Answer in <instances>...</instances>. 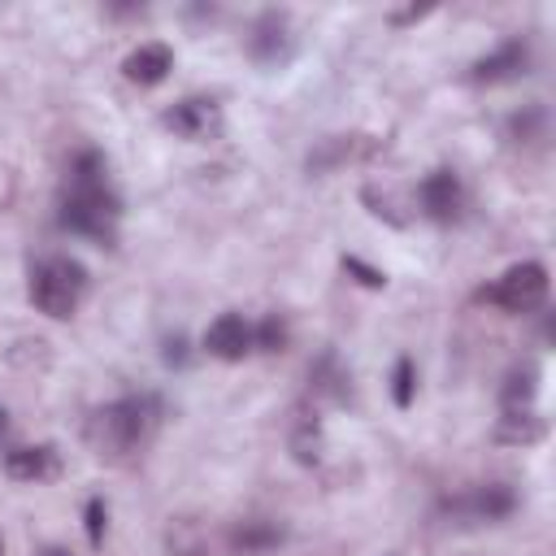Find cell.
<instances>
[{
  "label": "cell",
  "instance_id": "1",
  "mask_svg": "<svg viewBox=\"0 0 556 556\" xmlns=\"http://www.w3.org/2000/svg\"><path fill=\"white\" fill-rule=\"evenodd\" d=\"M117 195L109 191V165L96 148H83L74 161H70V187H65V200H61V226L74 230V235H91L100 243L113 239V226H117Z\"/></svg>",
  "mask_w": 556,
  "mask_h": 556
},
{
  "label": "cell",
  "instance_id": "2",
  "mask_svg": "<svg viewBox=\"0 0 556 556\" xmlns=\"http://www.w3.org/2000/svg\"><path fill=\"white\" fill-rule=\"evenodd\" d=\"M152 426H156V400L152 395H126V400L104 404L91 417L87 439L100 456H130L148 443Z\"/></svg>",
  "mask_w": 556,
  "mask_h": 556
},
{
  "label": "cell",
  "instance_id": "3",
  "mask_svg": "<svg viewBox=\"0 0 556 556\" xmlns=\"http://www.w3.org/2000/svg\"><path fill=\"white\" fill-rule=\"evenodd\" d=\"M87 291V269L70 256H48L30 274V300L48 317H70Z\"/></svg>",
  "mask_w": 556,
  "mask_h": 556
},
{
  "label": "cell",
  "instance_id": "4",
  "mask_svg": "<svg viewBox=\"0 0 556 556\" xmlns=\"http://www.w3.org/2000/svg\"><path fill=\"white\" fill-rule=\"evenodd\" d=\"M500 308H508V313H534L543 300H547V269L539 265V261H521V265H508L500 278H495V287L486 291Z\"/></svg>",
  "mask_w": 556,
  "mask_h": 556
},
{
  "label": "cell",
  "instance_id": "5",
  "mask_svg": "<svg viewBox=\"0 0 556 556\" xmlns=\"http://www.w3.org/2000/svg\"><path fill=\"white\" fill-rule=\"evenodd\" d=\"M165 126L187 143H208L222 135V104L208 96H187L165 113Z\"/></svg>",
  "mask_w": 556,
  "mask_h": 556
},
{
  "label": "cell",
  "instance_id": "6",
  "mask_svg": "<svg viewBox=\"0 0 556 556\" xmlns=\"http://www.w3.org/2000/svg\"><path fill=\"white\" fill-rule=\"evenodd\" d=\"M526 70H530V43H526L521 35H513V39H504L495 52L478 56L473 70H469V78H473V83H508V78H521Z\"/></svg>",
  "mask_w": 556,
  "mask_h": 556
},
{
  "label": "cell",
  "instance_id": "7",
  "mask_svg": "<svg viewBox=\"0 0 556 556\" xmlns=\"http://www.w3.org/2000/svg\"><path fill=\"white\" fill-rule=\"evenodd\" d=\"M417 200H421L426 217H434V222H452V217L460 213L465 191H460V178H456L452 169H430V174L421 178V187H417Z\"/></svg>",
  "mask_w": 556,
  "mask_h": 556
},
{
  "label": "cell",
  "instance_id": "8",
  "mask_svg": "<svg viewBox=\"0 0 556 556\" xmlns=\"http://www.w3.org/2000/svg\"><path fill=\"white\" fill-rule=\"evenodd\" d=\"M204 348L217 361H243L252 352V326L239 313H222L208 330H204Z\"/></svg>",
  "mask_w": 556,
  "mask_h": 556
},
{
  "label": "cell",
  "instance_id": "9",
  "mask_svg": "<svg viewBox=\"0 0 556 556\" xmlns=\"http://www.w3.org/2000/svg\"><path fill=\"white\" fill-rule=\"evenodd\" d=\"M122 70H126L130 83H139V87H156V83H165V74L174 70V52H169L165 43H139V48L122 61Z\"/></svg>",
  "mask_w": 556,
  "mask_h": 556
},
{
  "label": "cell",
  "instance_id": "10",
  "mask_svg": "<svg viewBox=\"0 0 556 556\" xmlns=\"http://www.w3.org/2000/svg\"><path fill=\"white\" fill-rule=\"evenodd\" d=\"M282 539H287L282 526L269 521V517H243V521H235V530H230V547H235L239 556H265V552H274Z\"/></svg>",
  "mask_w": 556,
  "mask_h": 556
},
{
  "label": "cell",
  "instance_id": "11",
  "mask_svg": "<svg viewBox=\"0 0 556 556\" xmlns=\"http://www.w3.org/2000/svg\"><path fill=\"white\" fill-rule=\"evenodd\" d=\"M4 473L13 482H43V478L56 473V452L48 443H39V447H13V452H4Z\"/></svg>",
  "mask_w": 556,
  "mask_h": 556
},
{
  "label": "cell",
  "instance_id": "12",
  "mask_svg": "<svg viewBox=\"0 0 556 556\" xmlns=\"http://www.w3.org/2000/svg\"><path fill=\"white\" fill-rule=\"evenodd\" d=\"M248 52L265 65H274L278 56H287V17L282 13H265L256 26H252V39H248Z\"/></svg>",
  "mask_w": 556,
  "mask_h": 556
},
{
  "label": "cell",
  "instance_id": "13",
  "mask_svg": "<svg viewBox=\"0 0 556 556\" xmlns=\"http://www.w3.org/2000/svg\"><path fill=\"white\" fill-rule=\"evenodd\" d=\"M513 508H517V495H513V486H504V482H486V486H478V491L465 500V513H469L473 521H504Z\"/></svg>",
  "mask_w": 556,
  "mask_h": 556
},
{
  "label": "cell",
  "instance_id": "14",
  "mask_svg": "<svg viewBox=\"0 0 556 556\" xmlns=\"http://www.w3.org/2000/svg\"><path fill=\"white\" fill-rule=\"evenodd\" d=\"M495 439H504V443H534V439H543V421L530 408H504Z\"/></svg>",
  "mask_w": 556,
  "mask_h": 556
},
{
  "label": "cell",
  "instance_id": "15",
  "mask_svg": "<svg viewBox=\"0 0 556 556\" xmlns=\"http://www.w3.org/2000/svg\"><path fill=\"white\" fill-rule=\"evenodd\" d=\"M291 452H295L300 465H313L317 460V452H321V426H317V417L300 413L291 421Z\"/></svg>",
  "mask_w": 556,
  "mask_h": 556
},
{
  "label": "cell",
  "instance_id": "16",
  "mask_svg": "<svg viewBox=\"0 0 556 556\" xmlns=\"http://www.w3.org/2000/svg\"><path fill=\"white\" fill-rule=\"evenodd\" d=\"M534 391H539V374H534V365H526V369H513L508 374V382H504V408H530L534 404Z\"/></svg>",
  "mask_w": 556,
  "mask_h": 556
},
{
  "label": "cell",
  "instance_id": "17",
  "mask_svg": "<svg viewBox=\"0 0 556 556\" xmlns=\"http://www.w3.org/2000/svg\"><path fill=\"white\" fill-rule=\"evenodd\" d=\"M508 135H513L517 143H539V139L547 135V109H543V104H530V109L513 113Z\"/></svg>",
  "mask_w": 556,
  "mask_h": 556
},
{
  "label": "cell",
  "instance_id": "18",
  "mask_svg": "<svg viewBox=\"0 0 556 556\" xmlns=\"http://www.w3.org/2000/svg\"><path fill=\"white\" fill-rule=\"evenodd\" d=\"M413 395H417V369H413V361H408V356H400V361H395V369H391V400H395L400 408H408V404H413Z\"/></svg>",
  "mask_w": 556,
  "mask_h": 556
},
{
  "label": "cell",
  "instance_id": "19",
  "mask_svg": "<svg viewBox=\"0 0 556 556\" xmlns=\"http://www.w3.org/2000/svg\"><path fill=\"white\" fill-rule=\"evenodd\" d=\"M287 343V326L278 317H265L256 330H252V348H265V352H282Z\"/></svg>",
  "mask_w": 556,
  "mask_h": 556
},
{
  "label": "cell",
  "instance_id": "20",
  "mask_svg": "<svg viewBox=\"0 0 556 556\" xmlns=\"http://www.w3.org/2000/svg\"><path fill=\"white\" fill-rule=\"evenodd\" d=\"M83 521H87V539H91V547H100V543H104V526H109V508H104V500H87Z\"/></svg>",
  "mask_w": 556,
  "mask_h": 556
},
{
  "label": "cell",
  "instance_id": "21",
  "mask_svg": "<svg viewBox=\"0 0 556 556\" xmlns=\"http://www.w3.org/2000/svg\"><path fill=\"white\" fill-rule=\"evenodd\" d=\"M343 269L356 274V282H365V287H382V282H387L382 269H374V265H365V261H356V256H343Z\"/></svg>",
  "mask_w": 556,
  "mask_h": 556
},
{
  "label": "cell",
  "instance_id": "22",
  "mask_svg": "<svg viewBox=\"0 0 556 556\" xmlns=\"http://www.w3.org/2000/svg\"><path fill=\"white\" fill-rule=\"evenodd\" d=\"M4 430H9V413L0 408V434H4Z\"/></svg>",
  "mask_w": 556,
  "mask_h": 556
},
{
  "label": "cell",
  "instance_id": "23",
  "mask_svg": "<svg viewBox=\"0 0 556 556\" xmlns=\"http://www.w3.org/2000/svg\"><path fill=\"white\" fill-rule=\"evenodd\" d=\"M43 556H70V552H65V547H48Z\"/></svg>",
  "mask_w": 556,
  "mask_h": 556
},
{
  "label": "cell",
  "instance_id": "24",
  "mask_svg": "<svg viewBox=\"0 0 556 556\" xmlns=\"http://www.w3.org/2000/svg\"><path fill=\"white\" fill-rule=\"evenodd\" d=\"M0 556H4V543H0Z\"/></svg>",
  "mask_w": 556,
  "mask_h": 556
}]
</instances>
